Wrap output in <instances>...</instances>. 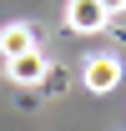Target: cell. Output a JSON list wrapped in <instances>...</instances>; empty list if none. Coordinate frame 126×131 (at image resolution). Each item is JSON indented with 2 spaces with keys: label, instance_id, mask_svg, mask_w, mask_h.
<instances>
[{
  "label": "cell",
  "instance_id": "277c9868",
  "mask_svg": "<svg viewBox=\"0 0 126 131\" xmlns=\"http://www.w3.org/2000/svg\"><path fill=\"white\" fill-rule=\"evenodd\" d=\"M40 46V35H35L30 20H10V25H0V56H20V50Z\"/></svg>",
  "mask_w": 126,
  "mask_h": 131
},
{
  "label": "cell",
  "instance_id": "6da1fadb",
  "mask_svg": "<svg viewBox=\"0 0 126 131\" xmlns=\"http://www.w3.org/2000/svg\"><path fill=\"white\" fill-rule=\"evenodd\" d=\"M81 81H86V91L106 96V91H116V86H121V61H116L111 50H96V56H86V71H81Z\"/></svg>",
  "mask_w": 126,
  "mask_h": 131
},
{
  "label": "cell",
  "instance_id": "5b68a950",
  "mask_svg": "<svg viewBox=\"0 0 126 131\" xmlns=\"http://www.w3.org/2000/svg\"><path fill=\"white\" fill-rule=\"evenodd\" d=\"M101 10H106V15L116 20V15H126V0H101Z\"/></svg>",
  "mask_w": 126,
  "mask_h": 131
},
{
  "label": "cell",
  "instance_id": "3957f363",
  "mask_svg": "<svg viewBox=\"0 0 126 131\" xmlns=\"http://www.w3.org/2000/svg\"><path fill=\"white\" fill-rule=\"evenodd\" d=\"M46 56H40V46H30V50H20V56H5V76L15 86H40L46 81Z\"/></svg>",
  "mask_w": 126,
  "mask_h": 131
},
{
  "label": "cell",
  "instance_id": "7a4b0ae2",
  "mask_svg": "<svg viewBox=\"0 0 126 131\" xmlns=\"http://www.w3.org/2000/svg\"><path fill=\"white\" fill-rule=\"evenodd\" d=\"M66 25L76 35H96L111 25V15L101 10V0H66Z\"/></svg>",
  "mask_w": 126,
  "mask_h": 131
}]
</instances>
